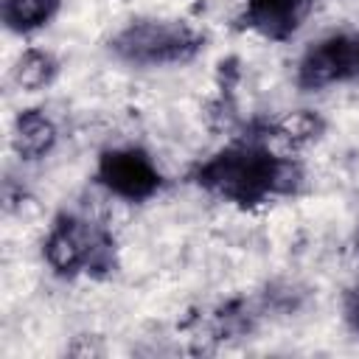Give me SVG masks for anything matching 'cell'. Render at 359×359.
Returning <instances> with one entry per match:
<instances>
[{"mask_svg":"<svg viewBox=\"0 0 359 359\" xmlns=\"http://www.w3.org/2000/svg\"><path fill=\"white\" fill-rule=\"evenodd\" d=\"M115 53L135 65L185 62L199 50V34L174 20H140L126 25L115 42Z\"/></svg>","mask_w":359,"mask_h":359,"instance_id":"7a4b0ae2","label":"cell"},{"mask_svg":"<svg viewBox=\"0 0 359 359\" xmlns=\"http://www.w3.org/2000/svg\"><path fill=\"white\" fill-rule=\"evenodd\" d=\"M53 76H56V62H53V56H50L48 50H36V48L25 50V53L17 59V65L11 67V79H14V84H17L22 93H36V90H42V87H48V84L53 81Z\"/></svg>","mask_w":359,"mask_h":359,"instance_id":"ba28073f","label":"cell"},{"mask_svg":"<svg viewBox=\"0 0 359 359\" xmlns=\"http://www.w3.org/2000/svg\"><path fill=\"white\" fill-rule=\"evenodd\" d=\"M356 73H359V39L334 34L306 50L297 67V84L306 90H320Z\"/></svg>","mask_w":359,"mask_h":359,"instance_id":"277c9868","label":"cell"},{"mask_svg":"<svg viewBox=\"0 0 359 359\" xmlns=\"http://www.w3.org/2000/svg\"><path fill=\"white\" fill-rule=\"evenodd\" d=\"M320 129H323V121H320L314 112H309V109L289 112V115H286L283 121H278V126H275L278 137L289 140L292 146L306 143V140H314V137L320 135Z\"/></svg>","mask_w":359,"mask_h":359,"instance_id":"9c48e42d","label":"cell"},{"mask_svg":"<svg viewBox=\"0 0 359 359\" xmlns=\"http://www.w3.org/2000/svg\"><path fill=\"white\" fill-rule=\"evenodd\" d=\"M345 320L353 328V334H359V286L345 297Z\"/></svg>","mask_w":359,"mask_h":359,"instance_id":"30bf717a","label":"cell"},{"mask_svg":"<svg viewBox=\"0 0 359 359\" xmlns=\"http://www.w3.org/2000/svg\"><path fill=\"white\" fill-rule=\"evenodd\" d=\"M62 0H3V20L11 31L28 34L53 20Z\"/></svg>","mask_w":359,"mask_h":359,"instance_id":"52a82bcc","label":"cell"},{"mask_svg":"<svg viewBox=\"0 0 359 359\" xmlns=\"http://www.w3.org/2000/svg\"><path fill=\"white\" fill-rule=\"evenodd\" d=\"M98 182L107 194L126 199V202H143L160 188V171L154 160L135 146H118L101 154L98 160Z\"/></svg>","mask_w":359,"mask_h":359,"instance_id":"3957f363","label":"cell"},{"mask_svg":"<svg viewBox=\"0 0 359 359\" xmlns=\"http://www.w3.org/2000/svg\"><path fill=\"white\" fill-rule=\"evenodd\" d=\"M280 154L266 151L258 143H236L199 168V182L210 194L238 202L255 205L266 196H275V165Z\"/></svg>","mask_w":359,"mask_h":359,"instance_id":"6da1fadb","label":"cell"},{"mask_svg":"<svg viewBox=\"0 0 359 359\" xmlns=\"http://www.w3.org/2000/svg\"><path fill=\"white\" fill-rule=\"evenodd\" d=\"M59 140V129L53 118L42 109H25L14 118L11 126V146L22 160L45 157Z\"/></svg>","mask_w":359,"mask_h":359,"instance_id":"8992f818","label":"cell"},{"mask_svg":"<svg viewBox=\"0 0 359 359\" xmlns=\"http://www.w3.org/2000/svg\"><path fill=\"white\" fill-rule=\"evenodd\" d=\"M311 0H247V22L266 39L292 36L306 20Z\"/></svg>","mask_w":359,"mask_h":359,"instance_id":"5b68a950","label":"cell"}]
</instances>
